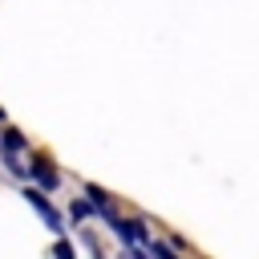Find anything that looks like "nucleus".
Returning <instances> with one entry per match:
<instances>
[{
	"instance_id": "nucleus-1",
	"label": "nucleus",
	"mask_w": 259,
	"mask_h": 259,
	"mask_svg": "<svg viewBox=\"0 0 259 259\" xmlns=\"http://www.w3.org/2000/svg\"><path fill=\"white\" fill-rule=\"evenodd\" d=\"M24 198H28L32 206H36V214L45 219V227H49L53 235H61V231H65V223H61V214H57V210H53V206L45 202V194H40V190H24Z\"/></svg>"
},
{
	"instance_id": "nucleus-2",
	"label": "nucleus",
	"mask_w": 259,
	"mask_h": 259,
	"mask_svg": "<svg viewBox=\"0 0 259 259\" xmlns=\"http://www.w3.org/2000/svg\"><path fill=\"white\" fill-rule=\"evenodd\" d=\"M109 227H113V231H117L125 243H138V239H146V227H142V223H125V219H113Z\"/></svg>"
},
{
	"instance_id": "nucleus-3",
	"label": "nucleus",
	"mask_w": 259,
	"mask_h": 259,
	"mask_svg": "<svg viewBox=\"0 0 259 259\" xmlns=\"http://www.w3.org/2000/svg\"><path fill=\"white\" fill-rule=\"evenodd\" d=\"M32 178H36L40 186H49V190L57 186V170H53V166H49L45 158H36V162H32Z\"/></svg>"
},
{
	"instance_id": "nucleus-4",
	"label": "nucleus",
	"mask_w": 259,
	"mask_h": 259,
	"mask_svg": "<svg viewBox=\"0 0 259 259\" xmlns=\"http://www.w3.org/2000/svg\"><path fill=\"white\" fill-rule=\"evenodd\" d=\"M53 255H57V259H73V247H69V243H57V251H53Z\"/></svg>"
},
{
	"instance_id": "nucleus-5",
	"label": "nucleus",
	"mask_w": 259,
	"mask_h": 259,
	"mask_svg": "<svg viewBox=\"0 0 259 259\" xmlns=\"http://www.w3.org/2000/svg\"><path fill=\"white\" fill-rule=\"evenodd\" d=\"M154 255H158V259H178V255H174L170 247H162V243H154Z\"/></svg>"
},
{
	"instance_id": "nucleus-6",
	"label": "nucleus",
	"mask_w": 259,
	"mask_h": 259,
	"mask_svg": "<svg viewBox=\"0 0 259 259\" xmlns=\"http://www.w3.org/2000/svg\"><path fill=\"white\" fill-rule=\"evenodd\" d=\"M125 259H142V255H138V251H130V255H125Z\"/></svg>"
}]
</instances>
